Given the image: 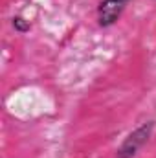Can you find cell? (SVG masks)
Here are the masks:
<instances>
[{
  "label": "cell",
  "instance_id": "obj_4",
  "mask_svg": "<svg viewBox=\"0 0 156 158\" xmlns=\"http://www.w3.org/2000/svg\"><path fill=\"white\" fill-rule=\"evenodd\" d=\"M154 2H156V0H154Z\"/></svg>",
  "mask_w": 156,
  "mask_h": 158
},
{
  "label": "cell",
  "instance_id": "obj_1",
  "mask_svg": "<svg viewBox=\"0 0 156 158\" xmlns=\"http://www.w3.org/2000/svg\"><path fill=\"white\" fill-rule=\"evenodd\" d=\"M154 127H156V121L149 119V121H143L140 127H136L132 132H129L127 138L117 147L116 158H134L149 143V140H151V136L154 132Z\"/></svg>",
  "mask_w": 156,
  "mask_h": 158
},
{
  "label": "cell",
  "instance_id": "obj_2",
  "mask_svg": "<svg viewBox=\"0 0 156 158\" xmlns=\"http://www.w3.org/2000/svg\"><path fill=\"white\" fill-rule=\"evenodd\" d=\"M130 0H101L96 9L99 28H110L121 19L127 4Z\"/></svg>",
  "mask_w": 156,
  "mask_h": 158
},
{
  "label": "cell",
  "instance_id": "obj_3",
  "mask_svg": "<svg viewBox=\"0 0 156 158\" xmlns=\"http://www.w3.org/2000/svg\"><path fill=\"white\" fill-rule=\"evenodd\" d=\"M11 26H13V30H15L17 33H20V35H24V33H28V31L31 30V22L26 20V19L20 17V15H15V17L11 19Z\"/></svg>",
  "mask_w": 156,
  "mask_h": 158
}]
</instances>
